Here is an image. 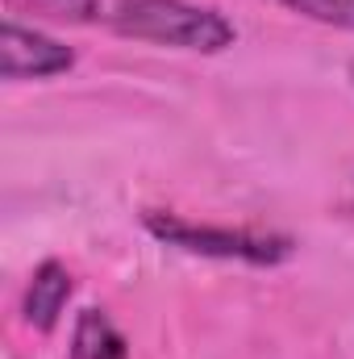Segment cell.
I'll use <instances>...</instances> for the list:
<instances>
[{
    "label": "cell",
    "mask_w": 354,
    "mask_h": 359,
    "mask_svg": "<svg viewBox=\"0 0 354 359\" xmlns=\"http://www.w3.org/2000/svg\"><path fill=\"white\" fill-rule=\"evenodd\" d=\"M67 359H129L125 334L113 326L104 309H84L71 330V355Z\"/></svg>",
    "instance_id": "cell-5"
},
{
    "label": "cell",
    "mask_w": 354,
    "mask_h": 359,
    "mask_svg": "<svg viewBox=\"0 0 354 359\" xmlns=\"http://www.w3.org/2000/svg\"><path fill=\"white\" fill-rule=\"evenodd\" d=\"M4 8L17 17H34V21H59V25H88L100 17V0H4Z\"/></svg>",
    "instance_id": "cell-6"
},
{
    "label": "cell",
    "mask_w": 354,
    "mask_h": 359,
    "mask_svg": "<svg viewBox=\"0 0 354 359\" xmlns=\"http://www.w3.org/2000/svg\"><path fill=\"white\" fill-rule=\"evenodd\" d=\"M142 226L159 243L179 247L187 255L238 259V264H255V268H275V264L292 259V251H296V243L288 234L242 230V226H204V222H187L179 213H167V209H146L142 213Z\"/></svg>",
    "instance_id": "cell-2"
},
{
    "label": "cell",
    "mask_w": 354,
    "mask_h": 359,
    "mask_svg": "<svg viewBox=\"0 0 354 359\" xmlns=\"http://www.w3.org/2000/svg\"><path fill=\"white\" fill-rule=\"evenodd\" d=\"M279 4L300 13V17H309V21H321V25L354 34V0H279Z\"/></svg>",
    "instance_id": "cell-7"
},
{
    "label": "cell",
    "mask_w": 354,
    "mask_h": 359,
    "mask_svg": "<svg viewBox=\"0 0 354 359\" xmlns=\"http://www.w3.org/2000/svg\"><path fill=\"white\" fill-rule=\"evenodd\" d=\"M76 67V50L46 38L34 25L8 17L0 25V76L4 80H50Z\"/></svg>",
    "instance_id": "cell-3"
},
{
    "label": "cell",
    "mask_w": 354,
    "mask_h": 359,
    "mask_svg": "<svg viewBox=\"0 0 354 359\" xmlns=\"http://www.w3.org/2000/svg\"><path fill=\"white\" fill-rule=\"evenodd\" d=\"M351 84H354V59H351Z\"/></svg>",
    "instance_id": "cell-8"
},
{
    "label": "cell",
    "mask_w": 354,
    "mask_h": 359,
    "mask_svg": "<svg viewBox=\"0 0 354 359\" xmlns=\"http://www.w3.org/2000/svg\"><path fill=\"white\" fill-rule=\"evenodd\" d=\"M71 271L63 268L59 259H46V264H38L34 276H29V288H25V301H21V313H25V322L38 330V334H50L55 326H59V318H63V309H67V301H71Z\"/></svg>",
    "instance_id": "cell-4"
},
{
    "label": "cell",
    "mask_w": 354,
    "mask_h": 359,
    "mask_svg": "<svg viewBox=\"0 0 354 359\" xmlns=\"http://www.w3.org/2000/svg\"><path fill=\"white\" fill-rule=\"evenodd\" d=\"M108 21L121 38L196 55H221L238 42V29L225 13L192 0H117Z\"/></svg>",
    "instance_id": "cell-1"
}]
</instances>
